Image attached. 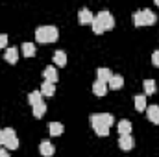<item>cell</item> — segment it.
<instances>
[{"instance_id": "obj_1", "label": "cell", "mask_w": 159, "mask_h": 157, "mask_svg": "<svg viewBox=\"0 0 159 157\" xmlns=\"http://www.w3.org/2000/svg\"><path fill=\"white\" fill-rule=\"evenodd\" d=\"M59 37V32L56 26H41L35 30V39L37 43H56Z\"/></svg>"}, {"instance_id": "obj_2", "label": "cell", "mask_w": 159, "mask_h": 157, "mask_svg": "<svg viewBox=\"0 0 159 157\" xmlns=\"http://www.w3.org/2000/svg\"><path fill=\"white\" fill-rule=\"evenodd\" d=\"M115 122V118L111 113H94L91 115V126L96 129V128H111Z\"/></svg>"}, {"instance_id": "obj_3", "label": "cell", "mask_w": 159, "mask_h": 157, "mask_svg": "<svg viewBox=\"0 0 159 157\" xmlns=\"http://www.w3.org/2000/svg\"><path fill=\"white\" fill-rule=\"evenodd\" d=\"M94 19L102 24L104 32H107V30H113V28H115V19H113V15H111L109 11H100Z\"/></svg>"}, {"instance_id": "obj_4", "label": "cell", "mask_w": 159, "mask_h": 157, "mask_svg": "<svg viewBox=\"0 0 159 157\" xmlns=\"http://www.w3.org/2000/svg\"><path fill=\"white\" fill-rule=\"evenodd\" d=\"M78 19H80V24H93V20H94V15H93V13L87 9V7H83V9H80Z\"/></svg>"}, {"instance_id": "obj_5", "label": "cell", "mask_w": 159, "mask_h": 157, "mask_svg": "<svg viewBox=\"0 0 159 157\" xmlns=\"http://www.w3.org/2000/svg\"><path fill=\"white\" fill-rule=\"evenodd\" d=\"M39 152L44 157H52L54 155V152H56V148H54V144H52L50 141H43L41 146H39Z\"/></svg>"}, {"instance_id": "obj_6", "label": "cell", "mask_w": 159, "mask_h": 157, "mask_svg": "<svg viewBox=\"0 0 159 157\" xmlns=\"http://www.w3.org/2000/svg\"><path fill=\"white\" fill-rule=\"evenodd\" d=\"M43 76H44V81H50V83H56L59 76H57V70L54 69V67H46L44 70H43Z\"/></svg>"}, {"instance_id": "obj_7", "label": "cell", "mask_w": 159, "mask_h": 157, "mask_svg": "<svg viewBox=\"0 0 159 157\" xmlns=\"http://www.w3.org/2000/svg\"><path fill=\"white\" fill-rule=\"evenodd\" d=\"M133 139H131V135H126V137H120L119 139V148L120 150H124V152H129L131 148H133Z\"/></svg>"}, {"instance_id": "obj_8", "label": "cell", "mask_w": 159, "mask_h": 157, "mask_svg": "<svg viewBox=\"0 0 159 157\" xmlns=\"http://www.w3.org/2000/svg\"><path fill=\"white\" fill-rule=\"evenodd\" d=\"M143 20H144V26H152V24H156L157 17L152 9H143Z\"/></svg>"}, {"instance_id": "obj_9", "label": "cell", "mask_w": 159, "mask_h": 157, "mask_svg": "<svg viewBox=\"0 0 159 157\" xmlns=\"http://www.w3.org/2000/svg\"><path fill=\"white\" fill-rule=\"evenodd\" d=\"M41 94H43V96H54V94H56V83L43 81V85H41Z\"/></svg>"}, {"instance_id": "obj_10", "label": "cell", "mask_w": 159, "mask_h": 157, "mask_svg": "<svg viewBox=\"0 0 159 157\" xmlns=\"http://www.w3.org/2000/svg\"><path fill=\"white\" fill-rule=\"evenodd\" d=\"M96 74H98V81H104V83H109V79L113 78V72L106 67H100L96 70Z\"/></svg>"}, {"instance_id": "obj_11", "label": "cell", "mask_w": 159, "mask_h": 157, "mask_svg": "<svg viewBox=\"0 0 159 157\" xmlns=\"http://www.w3.org/2000/svg\"><path fill=\"white\" fill-rule=\"evenodd\" d=\"M146 115H148V120H150V122L159 124V105H150V107H146Z\"/></svg>"}, {"instance_id": "obj_12", "label": "cell", "mask_w": 159, "mask_h": 157, "mask_svg": "<svg viewBox=\"0 0 159 157\" xmlns=\"http://www.w3.org/2000/svg\"><path fill=\"white\" fill-rule=\"evenodd\" d=\"M4 59H6L9 65H15V63H17V59H19V50H17V48H7V50H6Z\"/></svg>"}, {"instance_id": "obj_13", "label": "cell", "mask_w": 159, "mask_h": 157, "mask_svg": "<svg viewBox=\"0 0 159 157\" xmlns=\"http://www.w3.org/2000/svg\"><path fill=\"white\" fill-rule=\"evenodd\" d=\"M93 92L96 94V96H104L106 92H107V83H104V81H94L93 83Z\"/></svg>"}, {"instance_id": "obj_14", "label": "cell", "mask_w": 159, "mask_h": 157, "mask_svg": "<svg viewBox=\"0 0 159 157\" xmlns=\"http://www.w3.org/2000/svg\"><path fill=\"white\" fill-rule=\"evenodd\" d=\"M131 122L129 120H120L119 122V133H120V137H126V135H129L131 133Z\"/></svg>"}, {"instance_id": "obj_15", "label": "cell", "mask_w": 159, "mask_h": 157, "mask_svg": "<svg viewBox=\"0 0 159 157\" xmlns=\"http://www.w3.org/2000/svg\"><path fill=\"white\" fill-rule=\"evenodd\" d=\"M28 102L32 104V107H35V105L43 104V94H41V91H34V92H30V94H28Z\"/></svg>"}, {"instance_id": "obj_16", "label": "cell", "mask_w": 159, "mask_h": 157, "mask_svg": "<svg viewBox=\"0 0 159 157\" xmlns=\"http://www.w3.org/2000/svg\"><path fill=\"white\" fill-rule=\"evenodd\" d=\"M122 85H124V78L119 76V74H113V78L109 79V83H107V87H109V89H113V91L120 89Z\"/></svg>"}, {"instance_id": "obj_17", "label": "cell", "mask_w": 159, "mask_h": 157, "mask_svg": "<svg viewBox=\"0 0 159 157\" xmlns=\"http://www.w3.org/2000/svg\"><path fill=\"white\" fill-rule=\"evenodd\" d=\"M54 63L59 65V67H65V65H67V54H65L63 50H56V54H54Z\"/></svg>"}, {"instance_id": "obj_18", "label": "cell", "mask_w": 159, "mask_h": 157, "mask_svg": "<svg viewBox=\"0 0 159 157\" xmlns=\"http://www.w3.org/2000/svg\"><path fill=\"white\" fill-rule=\"evenodd\" d=\"M143 87H144V94H156V91H157V85L154 79H144Z\"/></svg>"}, {"instance_id": "obj_19", "label": "cell", "mask_w": 159, "mask_h": 157, "mask_svg": "<svg viewBox=\"0 0 159 157\" xmlns=\"http://www.w3.org/2000/svg\"><path fill=\"white\" fill-rule=\"evenodd\" d=\"M48 131H50L52 137H59V135L63 133V126H61L59 122H50V124H48Z\"/></svg>"}, {"instance_id": "obj_20", "label": "cell", "mask_w": 159, "mask_h": 157, "mask_svg": "<svg viewBox=\"0 0 159 157\" xmlns=\"http://www.w3.org/2000/svg\"><path fill=\"white\" fill-rule=\"evenodd\" d=\"M133 102H135V109L137 111H144L146 109V96L144 94H137L133 98Z\"/></svg>"}, {"instance_id": "obj_21", "label": "cell", "mask_w": 159, "mask_h": 157, "mask_svg": "<svg viewBox=\"0 0 159 157\" xmlns=\"http://www.w3.org/2000/svg\"><path fill=\"white\" fill-rule=\"evenodd\" d=\"M22 54H24L26 57L35 56V44H34V43H24V44H22Z\"/></svg>"}, {"instance_id": "obj_22", "label": "cell", "mask_w": 159, "mask_h": 157, "mask_svg": "<svg viewBox=\"0 0 159 157\" xmlns=\"http://www.w3.org/2000/svg\"><path fill=\"white\" fill-rule=\"evenodd\" d=\"M4 148H6V150H17V148H19V139H17V137H13V139H6Z\"/></svg>"}, {"instance_id": "obj_23", "label": "cell", "mask_w": 159, "mask_h": 157, "mask_svg": "<svg viewBox=\"0 0 159 157\" xmlns=\"http://www.w3.org/2000/svg\"><path fill=\"white\" fill-rule=\"evenodd\" d=\"M133 24H135V26H144V20H143V9L133 13Z\"/></svg>"}, {"instance_id": "obj_24", "label": "cell", "mask_w": 159, "mask_h": 157, "mask_svg": "<svg viewBox=\"0 0 159 157\" xmlns=\"http://www.w3.org/2000/svg\"><path fill=\"white\" fill-rule=\"evenodd\" d=\"M44 111H46V105H44V104L35 105V107H34V117H35V118H41L43 115H44Z\"/></svg>"}, {"instance_id": "obj_25", "label": "cell", "mask_w": 159, "mask_h": 157, "mask_svg": "<svg viewBox=\"0 0 159 157\" xmlns=\"http://www.w3.org/2000/svg\"><path fill=\"white\" fill-rule=\"evenodd\" d=\"M91 26H93V32H94L96 35H102V34H104V28H102V24H100L96 19L93 20V24H91Z\"/></svg>"}, {"instance_id": "obj_26", "label": "cell", "mask_w": 159, "mask_h": 157, "mask_svg": "<svg viewBox=\"0 0 159 157\" xmlns=\"http://www.w3.org/2000/svg\"><path fill=\"white\" fill-rule=\"evenodd\" d=\"M94 133H96L98 137H106V135H109V128H96Z\"/></svg>"}, {"instance_id": "obj_27", "label": "cell", "mask_w": 159, "mask_h": 157, "mask_svg": "<svg viewBox=\"0 0 159 157\" xmlns=\"http://www.w3.org/2000/svg\"><path fill=\"white\" fill-rule=\"evenodd\" d=\"M152 63H154L156 67H159V50H156V52L152 54Z\"/></svg>"}, {"instance_id": "obj_28", "label": "cell", "mask_w": 159, "mask_h": 157, "mask_svg": "<svg viewBox=\"0 0 159 157\" xmlns=\"http://www.w3.org/2000/svg\"><path fill=\"white\" fill-rule=\"evenodd\" d=\"M6 44H7V35L0 34V48H6Z\"/></svg>"}, {"instance_id": "obj_29", "label": "cell", "mask_w": 159, "mask_h": 157, "mask_svg": "<svg viewBox=\"0 0 159 157\" xmlns=\"http://www.w3.org/2000/svg\"><path fill=\"white\" fill-rule=\"evenodd\" d=\"M4 142H6V135H4V131L0 129V146H4Z\"/></svg>"}, {"instance_id": "obj_30", "label": "cell", "mask_w": 159, "mask_h": 157, "mask_svg": "<svg viewBox=\"0 0 159 157\" xmlns=\"http://www.w3.org/2000/svg\"><path fill=\"white\" fill-rule=\"evenodd\" d=\"M0 157H9V154H7L6 148H0Z\"/></svg>"}, {"instance_id": "obj_31", "label": "cell", "mask_w": 159, "mask_h": 157, "mask_svg": "<svg viewBox=\"0 0 159 157\" xmlns=\"http://www.w3.org/2000/svg\"><path fill=\"white\" fill-rule=\"evenodd\" d=\"M156 4H157V6H159V0H157V2H156Z\"/></svg>"}]
</instances>
